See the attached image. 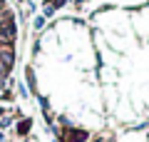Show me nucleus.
Returning <instances> with one entry per match:
<instances>
[{"label":"nucleus","instance_id":"nucleus-2","mask_svg":"<svg viewBox=\"0 0 149 142\" xmlns=\"http://www.w3.org/2000/svg\"><path fill=\"white\" fill-rule=\"evenodd\" d=\"M25 30L17 5L0 0V105L13 97L15 77L25 60Z\"/></svg>","mask_w":149,"mask_h":142},{"label":"nucleus","instance_id":"nucleus-1","mask_svg":"<svg viewBox=\"0 0 149 142\" xmlns=\"http://www.w3.org/2000/svg\"><path fill=\"white\" fill-rule=\"evenodd\" d=\"M30 92L60 135L149 125V5L60 15L25 50Z\"/></svg>","mask_w":149,"mask_h":142},{"label":"nucleus","instance_id":"nucleus-3","mask_svg":"<svg viewBox=\"0 0 149 142\" xmlns=\"http://www.w3.org/2000/svg\"><path fill=\"white\" fill-rule=\"evenodd\" d=\"M8 142H50V135L42 130L37 117H27L25 120V130L22 132H13V137Z\"/></svg>","mask_w":149,"mask_h":142}]
</instances>
